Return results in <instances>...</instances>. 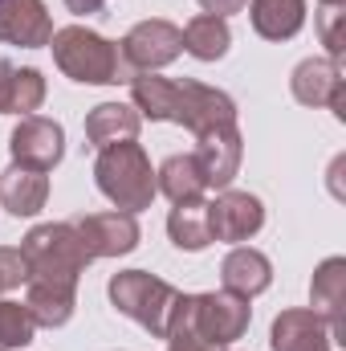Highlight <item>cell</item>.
<instances>
[{
    "label": "cell",
    "instance_id": "22",
    "mask_svg": "<svg viewBox=\"0 0 346 351\" xmlns=\"http://www.w3.org/2000/svg\"><path fill=\"white\" fill-rule=\"evenodd\" d=\"M155 192H163L172 204L200 200L208 192V184H204V172H200L196 156H172V160H163V168L155 172Z\"/></svg>",
    "mask_w": 346,
    "mask_h": 351
},
{
    "label": "cell",
    "instance_id": "2",
    "mask_svg": "<svg viewBox=\"0 0 346 351\" xmlns=\"http://www.w3.org/2000/svg\"><path fill=\"white\" fill-rule=\"evenodd\" d=\"M131 98H135L139 114H147L155 123H179L191 135L237 123V106H232V98L224 90L191 82V78L172 82V78L139 74V78H131Z\"/></svg>",
    "mask_w": 346,
    "mask_h": 351
},
{
    "label": "cell",
    "instance_id": "18",
    "mask_svg": "<svg viewBox=\"0 0 346 351\" xmlns=\"http://www.w3.org/2000/svg\"><path fill=\"white\" fill-rule=\"evenodd\" d=\"M139 127H143V114H139L135 106L102 102V106H94V110H90L86 139L102 152V147H110V143H127V139H135V135H139Z\"/></svg>",
    "mask_w": 346,
    "mask_h": 351
},
{
    "label": "cell",
    "instance_id": "8",
    "mask_svg": "<svg viewBox=\"0 0 346 351\" xmlns=\"http://www.w3.org/2000/svg\"><path fill=\"white\" fill-rule=\"evenodd\" d=\"M8 152H12V164L21 168H33V172H49L62 164L66 156V131L62 123L53 119H37V114H25L8 139Z\"/></svg>",
    "mask_w": 346,
    "mask_h": 351
},
{
    "label": "cell",
    "instance_id": "20",
    "mask_svg": "<svg viewBox=\"0 0 346 351\" xmlns=\"http://www.w3.org/2000/svg\"><path fill=\"white\" fill-rule=\"evenodd\" d=\"M183 37V49L200 62H220L232 45V33H228V21L224 16H212V12H200L187 21V29L179 33Z\"/></svg>",
    "mask_w": 346,
    "mask_h": 351
},
{
    "label": "cell",
    "instance_id": "17",
    "mask_svg": "<svg viewBox=\"0 0 346 351\" xmlns=\"http://www.w3.org/2000/svg\"><path fill=\"white\" fill-rule=\"evenodd\" d=\"M220 278H224V290H232V294H241V298H253L261 290H269L273 265H269V258H265L261 250L241 245V250H232V254L224 258Z\"/></svg>",
    "mask_w": 346,
    "mask_h": 351
},
{
    "label": "cell",
    "instance_id": "24",
    "mask_svg": "<svg viewBox=\"0 0 346 351\" xmlns=\"http://www.w3.org/2000/svg\"><path fill=\"white\" fill-rule=\"evenodd\" d=\"M41 102H45V78H41V70H16V102H12V114H33Z\"/></svg>",
    "mask_w": 346,
    "mask_h": 351
},
{
    "label": "cell",
    "instance_id": "28",
    "mask_svg": "<svg viewBox=\"0 0 346 351\" xmlns=\"http://www.w3.org/2000/svg\"><path fill=\"white\" fill-rule=\"evenodd\" d=\"M204 4V12H212V16H228V12H241L245 8V0H200Z\"/></svg>",
    "mask_w": 346,
    "mask_h": 351
},
{
    "label": "cell",
    "instance_id": "27",
    "mask_svg": "<svg viewBox=\"0 0 346 351\" xmlns=\"http://www.w3.org/2000/svg\"><path fill=\"white\" fill-rule=\"evenodd\" d=\"M12 102H16V66L0 62V114H12Z\"/></svg>",
    "mask_w": 346,
    "mask_h": 351
},
{
    "label": "cell",
    "instance_id": "6",
    "mask_svg": "<svg viewBox=\"0 0 346 351\" xmlns=\"http://www.w3.org/2000/svg\"><path fill=\"white\" fill-rule=\"evenodd\" d=\"M110 302L127 319H135L143 331H151L155 339H163L175 302H179V290H175L172 282L147 274V269H122V274L110 278Z\"/></svg>",
    "mask_w": 346,
    "mask_h": 351
},
{
    "label": "cell",
    "instance_id": "5",
    "mask_svg": "<svg viewBox=\"0 0 346 351\" xmlns=\"http://www.w3.org/2000/svg\"><path fill=\"white\" fill-rule=\"evenodd\" d=\"M53 45V62L66 78L74 82H86V86H110V82H122L127 78V66H122V53L114 41H106L102 33H94L86 25H66L49 37Z\"/></svg>",
    "mask_w": 346,
    "mask_h": 351
},
{
    "label": "cell",
    "instance_id": "13",
    "mask_svg": "<svg viewBox=\"0 0 346 351\" xmlns=\"http://www.w3.org/2000/svg\"><path fill=\"white\" fill-rule=\"evenodd\" d=\"M53 37L45 0H0V41L21 49H41Z\"/></svg>",
    "mask_w": 346,
    "mask_h": 351
},
{
    "label": "cell",
    "instance_id": "23",
    "mask_svg": "<svg viewBox=\"0 0 346 351\" xmlns=\"http://www.w3.org/2000/svg\"><path fill=\"white\" fill-rule=\"evenodd\" d=\"M33 331H37V323H33L29 306L0 298V351H21L25 343H33Z\"/></svg>",
    "mask_w": 346,
    "mask_h": 351
},
{
    "label": "cell",
    "instance_id": "26",
    "mask_svg": "<svg viewBox=\"0 0 346 351\" xmlns=\"http://www.w3.org/2000/svg\"><path fill=\"white\" fill-rule=\"evenodd\" d=\"M21 282H29V265L21 250H0V294L16 290Z\"/></svg>",
    "mask_w": 346,
    "mask_h": 351
},
{
    "label": "cell",
    "instance_id": "25",
    "mask_svg": "<svg viewBox=\"0 0 346 351\" xmlns=\"http://www.w3.org/2000/svg\"><path fill=\"white\" fill-rule=\"evenodd\" d=\"M343 21H346V0L343 4H322V45H326V53H330V62H338L343 58Z\"/></svg>",
    "mask_w": 346,
    "mask_h": 351
},
{
    "label": "cell",
    "instance_id": "21",
    "mask_svg": "<svg viewBox=\"0 0 346 351\" xmlns=\"http://www.w3.org/2000/svg\"><path fill=\"white\" fill-rule=\"evenodd\" d=\"M168 233L179 250L187 254H200L212 245V229H208V200H179L168 217Z\"/></svg>",
    "mask_w": 346,
    "mask_h": 351
},
{
    "label": "cell",
    "instance_id": "9",
    "mask_svg": "<svg viewBox=\"0 0 346 351\" xmlns=\"http://www.w3.org/2000/svg\"><path fill=\"white\" fill-rule=\"evenodd\" d=\"M261 225H265V208H261L257 196L249 192H232L224 188L212 204H208V229H212V241H249L257 237Z\"/></svg>",
    "mask_w": 346,
    "mask_h": 351
},
{
    "label": "cell",
    "instance_id": "4",
    "mask_svg": "<svg viewBox=\"0 0 346 351\" xmlns=\"http://www.w3.org/2000/svg\"><path fill=\"white\" fill-rule=\"evenodd\" d=\"M94 180L102 188V196L118 208V213H143L151 208L155 200V172H151V160L147 152L127 139V143H110L98 152V164H94Z\"/></svg>",
    "mask_w": 346,
    "mask_h": 351
},
{
    "label": "cell",
    "instance_id": "3",
    "mask_svg": "<svg viewBox=\"0 0 346 351\" xmlns=\"http://www.w3.org/2000/svg\"><path fill=\"white\" fill-rule=\"evenodd\" d=\"M249 319H253L249 298H241L232 290H220V294H179V302L172 311V323H168V335L172 331H191V335H200L212 348H228V343H237L249 331Z\"/></svg>",
    "mask_w": 346,
    "mask_h": 351
},
{
    "label": "cell",
    "instance_id": "7",
    "mask_svg": "<svg viewBox=\"0 0 346 351\" xmlns=\"http://www.w3.org/2000/svg\"><path fill=\"white\" fill-rule=\"evenodd\" d=\"M118 53H122V66L127 70L155 74V70L172 66L175 58L183 53V37H179V29H175L172 21H139L122 37Z\"/></svg>",
    "mask_w": 346,
    "mask_h": 351
},
{
    "label": "cell",
    "instance_id": "30",
    "mask_svg": "<svg viewBox=\"0 0 346 351\" xmlns=\"http://www.w3.org/2000/svg\"><path fill=\"white\" fill-rule=\"evenodd\" d=\"M322 4H343V0H322Z\"/></svg>",
    "mask_w": 346,
    "mask_h": 351
},
{
    "label": "cell",
    "instance_id": "29",
    "mask_svg": "<svg viewBox=\"0 0 346 351\" xmlns=\"http://www.w3.org/2000/svg\"><path fill=\"white\" fill-rule=\"evenodd\" d=\"M66 4H70V12H98L106 0H66Z\"/></svg>",
    "mask_w": 346,
    "mask_h": 351
},
{
    "label": "cell",
    "instance_id": "1",
    "mask_svg": "<svg viewBox=\"0 0 346 351\" xmlns=\"http://www.w3.org/2000/svg\"><path fill=\"white\" fill-rule=\"evenodd\" d=\"M25 265H29V315L37 327H66L74 315V298H78V278L94 258L86 254L74 221H57V225H37L25 245Z\"/></svg>",
    "mask_w": 346,
    "mask_h": 351
},
{
    "label": "cell",
    "instance_id": "11",
    "mask_svg": "<svg viewBox=\"0 0 346 351\" xmlns=\"http://www.w3.org/2000/svg\"><path fill=\"white\" fill-rule=\"evenodd\" d=\"M289 86H293V98L302 106H330L338 119H346V78L338 70V62L310 58L293 70Z\"/></svg>",
    "mask_w": 346,
    "mask_h": 351
},
{
    "label": "cell",
    "instance_id": "19",
    "mask_svg": "<svg viewBox=\"0 0 346 351\" xmlns=\"http://www.w3.org/2000/svg\"><path fill=\"white\" fill-rule=\"evenodd\" d=\"M249 16L265 41H289L306 25V0H253Z\"/></svg>",
    "mask_w": 346,
    "mask_h": 351
},
{
    "label": "cell",
    "instance_id": "14",
    "mask_svg": "<svg viewBox=\"0 0 346 351\" xmlns=\"http://www.w3.org/2000/svg\"><path fill=\"white\" fill-rule=\"evenodd\" d=\"M310 311H318L330 327V339L334 343H346V319H343V306H346V262L343 258H326L318 265L314 282H310Z\"/></svg>",
    "mask_w": 346,
    "mask_h": 351
},
{
    "label": "cell",
    "instance_id": "12",
    "mask_svg": "<svg viewBox=\"0 0 346 351\" xmlns=\"http://www.w3.org/2000/svg\"><path fill=\"white\" fill-rule=\"evenodd\" d=\"M196 139H200V147L191 156H196V164L204 172V184L208 188H228L237 168H241V131H237V123L200 131Z\"/></svg>",
    "mask_w": 346,
    "mask_h": 351
},
{
    "label": "cell",
    "instance_id": "16",
    "mask_svg": "<svg viewBox=\"0 0 346 351\" xmlns=\"http://www.w3.org/2000/svg\"><path fill=\"white\" fill-rule=\"evenodd\" d=\"M49 200V180L45 172H33V168H21L12 164L8 172L0 176V204L12 213V217H37Z\"/></svg>",
    "mask_w": 346,
    "mask_h": 351
},
{
    "label": "cell",
    "instance_id": "15",
    "mask_svg": "<svg viewBox=\"0 0 346 351\" xmlns=\"http://www.w3.org/2000/svg\"><path fill=\"white\" fill-rule=\"evenodd\" d=\"M330 327L318 311H281L273 319V351H330Z\"/></svg>",
    "mask_w": 346,
    "mask_h": 351
},
{
    "label": "cell",
    "instance_id": "10",
    "mask_svg": "<svg viewBox=\"0 0 346 351\" xmlns=\"http://www.w3.org/2000/svg\"><path fill=\"white\" fill-rule=\"evenodd\" d=\"M74 229L90 258H122L139 245L135 213H90L82 221H74Z\"/></svg>",
    "mask_w": 346,
    "mask_h": 351
}]
</instances>
